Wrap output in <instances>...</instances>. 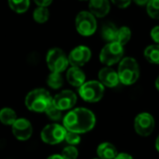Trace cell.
Listing matches in <instances>:
<instances>
[{
  "label": "cell",
  "instance_id": "cell-2",
  "mask_svg": "<svg viewBox=\"0 0 159 159\" xmlns=\"http://www.w3.org/2000/svg\"><path fill=\"white\" fill-rule=\"evenodd\" d=\"M52 103V98L45 89L39 88L29 92L25 98V106L29 111L35 112H45Z\"/></svg>",
  "mask_w": 159,
  "mask_h": 159
},
{
  "label": "cell",
  "instance_id": "cell-15",
  "mask_svg": "<svg viewBox=\"0 0 159 159\" xmlns=\"http://www.w3.org/2000/svg\"><path fill=\"white\" fill-rule=\"evenodd\" d=\"M67 82L75 87H81L85 83V74L80 67L71 66L66 72Z\"/></svg>",
  "mask_w": 159,
  "mask_h": 159
},
{
  "label": "cell",
  "instance_id": "cell-8",
  "mask_svg": "<svg viewBox=\"0 0 159 159\" xmlns=\"http://www.w3.org/2000/svg\"><path fill=\"white\" fill-rule=\"evenodd\" d=\"M66 133V130L63 125L59 124H50L42 129L40 136L43 142L50 145H54L65 139Z\"/></svg>",
  "mask_w": 159,
  "mask_h": 159
},
{
  "label": "cell",
  "instance_id": "cell-21",
  "mask_svg": "<svg viewBox=\"0 0 159 159\" xmlns=\"http://www.w3.org/2000/svg\"><path fill=\"white\" fill-rule=\"evenodd\" d=\"M131 36H132V33H131L130 28L127 26H122L117 31L115 42L119 43L120 45H122L124 47V45H125L130 40Z\"/></svg>",
  "mask_w": 159,
  "mask_h": 159
},
{
  "label": "cell",
  "instance_id": "cell-24",
  "mask_svg": "<svg viewBox=\"0 0 159 159\" xmlns=\"http://www.w3.org/2000/svg\"><path fill=\"white\" fill-rule=\"evenodd\" d=\"M147 14L154 20H159V0H150L146 5Z\"/></svg>",
  "mask_w": 159,
  "mask_h": 159
},
{
  "label": "cell",
  "instance_id": "cell-28",
  "mask_svg": "<svg viewBox=\"0 0 159 159\" xmlns=\"http://www.w3.org/2000/svg\"><path fill=\"white\" fill-rule=\"evenodd\" d=\"M132 0H111V2L120 9H125L131 4Z\"/></svg>",
  "mask_w": 159,
  "mask_h": 159
},
{
  "label": "cell",
  "instance_id": "cell-36",
  "mask_svg": "<svg viewBox=\"0 0 159 159\" xmlns=\"http://www.w3.org/2000/svg\"><path fill=\"white\" fill-rule=\"evenodd\" d=\"M95 159H98V158H95Z\"/></svg>",
  "mask_w": 159,
  "mask_h": 159
},
{
  "label": "cell",
  "instance_id": "cell-5",
  "mask_svg": "<svg viewBox=\"0 0 159 159\" xmlns=\"http://www.w3.org/2000/svg\"><path fill=\"white\" fill-rule=\"evenodd\" d=\"M75 26L79 34L84 37H89L97 30V21L91 12L81 11L76 17Z\"/></svg>",
  "mask_w": 159,
  "mask_h": 159
},
{
  "label": "cell",
  "instance_id": "cell-29",
  "mask_svg": "<svg viewBox=\"0 0 159 159\" xmlns=\"http://www.w3.org/2000/svg\"><path fill=\"white\" fill-rule=\"evenodd\" d=\"M150 35H151L152 39L156 44L159 45V25H155L154 27H152V30H151Z\"/></svg>",
  "mask_w": 159,
  "mask_h": 159
},
{
  "label": "cell",
  "instance_id": "cell-32",
  "mask_svg": "<svg viewBox=\"0 0 159 159\" xmlns=\"http://www.w3.org/2000/svg\"><path fill=\"white\" fill-rule=\"evenodd\" d=\"M133 1H134V3H135L137 6L144 7V6H146V5L149 3L150 0H133Z\"/></svg>",
  "mask_w": 159,
  "mask_h": 159
},
{
  "label": "cell",
  "instance_id": "cell-10",
  "mask_svg": "<svg viewBox=\"0 0 159 159\" xmlns=\"http://www.w3.org/2000/svg\"><path fill=\"white\" fill-rule=\"evenodd\" d=\"M91 51L88 47L86 46H78L74 48L67 59H68V64H70L74 67H81L84 66L91 58Z\"/></svg>",
  "mask_w": 159,
  "mask_h": 159
},
{
  "label": "cell",
  "instance_id": "cell-6",
  "mask_svg": "<svg viewBox=\"0 0 159 159\" xmlns=\"http://www.w3.org/2000/svg\"><path fill=\"white\" fill-rule=\"evenodd\" d=\"M124 55V47L117 42L106 44L100 52L99 59L106 66H112L118 63Z\"/></svg>",
  "mask_w": 159,
  "mask_h": 159
},
{
  "label": "cell",
  "instance_id": "cell-11",
  "mask_svg": "<svg viewBox=\"0 0 159 159\" xmlns=\"http://www.w3.org/2000/svg\"><path fill=\"white\" fill-rule=\"evenodd\" d=\"M77 102V96L70 90H64L52 98V104L61 111L71 109Z\"/></svg>",
  "mask_w": 159,
  "mask_h": 159
},
{
  "label": "cell",
  "instance_id": "cell-14",
  "mask_svg": "<svg viewBox=\"0 0 159 159\" xmlns=\"http://www.w3.org/2000/svg\"><path fill=\"white\" fill-rule=\"evenodd\" d=\"M89 10L94 16L103 18L109 14L111 5L109 0H89Z\"/></svg>",
  "mask_w": 159,
  "mask_h": 159
},
{
  "label": "cell",
  "instance_id": "cell-27",
  "mask_svg": "<svg viewBox=\"0 0 159 159\" xmlns=\"http://www.w3.org/2000/svg\"><path fill=\"white\" fill-rule=\"evenodd\" d=\"M65 140L69 145L74 146V145H77L81 142V137H80V134L70 132V131H66V136H65Z\"/></svg>",
  "mask_w": 159,
  "mask_h": 159
},
{
  "label": "cell",
  "instance_id": "cell-25",
  "mask_svg": "<svg viewBox=\"0 0 159 159\" xmlns=\"http://www.w3.org/2000/svg\"><path fill=\"white\" fill-rule=\"evenodd\" d=\"M45 113L51 120H53V121H58L62 118V111L58 110L52 103L45 111Z\"/></svg>",
  "mask_w": 159,
  "mask_h": 159
},
{
  "label": "cell",
  "instance_id": "cell-37",
  "mask_svg": "<svg viewBox=\"0 0 159 159\" xmlns=\"http://www.w3.org/2000/svg\"><path fill=\"white\" fill-rule=\"evenodd\" d=\"M83 1H84V0H83Z\"/></svg>",
  "mask_w": 159,
  "mask_h": 159
},
{
  "label": "cell",
  "instance_id": "cell-13",
  "mask_svg": "<svg viewBox=\"0 0 159 159\" xmlns=\"http://www.w3.org/2000/svg\"><path fill=\"white\" fill-rule=\"evenodd\" d=\"M98 82L103 86H107L110 88L117 86L120 83L117 72L111 67L101 68L98 72Z\"/></svg>",
  "mask_w": 159,
  "mask_h": 159
},
{
  "label": "cell",
  "instance_id": "cell-7",
  "mask_svg": "<svg viewBox=\"0 0 159 159\" xmlns=\"http://www.w3.org/2000/svg\"><path fill=\"white\" fill-rule=\"evenodd\" d=\"M47 66L51 72L61 73L67 67L68 59L66 53L59 48L51 49L46 56Z\"/></svg>",
  "mask_w": 159,
  "mask_h": 159
},
{
  "label": "cell",
  "instance_id": "cell-23",
  "mask_svg": "<svg viewBox=\"0 0 159 159\" xmlns=\"http://www.w3.org/2000/svg\"><path fill=\"white\" fill-rule=\"evenodd\" d=\"M63 77L60 73L56 72H51L47 79V84L52 89H59L63 85Z\"/></svg>",
  "mask_w": 159,
  "mask_h": 159
},
{
  "label": "cell",
  "instance_id": "cell-22",
  "mask_svg": "<svg viewBox=\"0 0 159 159\" xmlns=\"http://www.w3.org/2000/svg\"><path fill=\"white\" fill-rule=\"evenodd\" d=\"M34 20L39 24H44L49 20L50 12L47 8L44 7H38L33 13Z\"/></svg>",
  "mask_w": 159,
  "mask_h": 159
},
{
  "label": "cell",
  "instance_id": "cell-20",
  "mask_svg": "<svg viewBox=\"0 0 159 159\" xmlns=\"http://www.w3.org/2000/svg\"><path fill=\"white\" fill-rule=\"evenodd\" d=\"M9 5L13 11L17 13H24L29 8L30 0H9Z\"/></svg>",
  "mask_w": 159,
  "mask_h": 159
},
{
  "label": "cell",
  "instance_id": "cell-1",
  "mask_svg": "<svg viewBox=\"0 0 159 159\" xmlns=\"http://www.w3.org/2000/svg\"><path fill=\"white\" fill-rule=\"evenodd\" d=\"M96 116L88 109L77 108L68 111L63 118V126L66 131L77 134L86 133L94 128Z\"/></svg>",
  "mask_w": 159,
  "mask_h": 159
},
{
  "label": "cell",
  "instance_id": "cell-31",
  "mask_svg": "<svg viewBox=\"0 0 159 159\" xmlns=\"http://www.w3.org/2000/svg\"><path fill=\"white\" fill-rule=\"evenodd\" d=\"M114 159H133V157L130 154H128V153L121 152V153H118Z\"/></svg>",
  "mask_w": 159,
  "mask_h": 159
},
{
  "label": "cell",
  "instance_id": "cell-19",
  "mask_svg": "<svg viewBox=\"0 0 159 159\" xmlns=\"http://www.w3.org/2000/svg\"><path fill=\"white\" fill-rule=\"evenodd\" d=\"M17 120L16 112L11 108H4L0 111V122L6 125H12Z\"/></svg>",
  "mask_w": 159,
  "mask_h": 159
},
{
  "label": "cell",
  "instance_id": "cell-9",
  "mask_svg": "<svg viewBox=\"0 0 159 159\" xmlns=\"http://www.w3.org/2000/svg\"><path fill=\"white\" fill-rule=\"evenodd\" d=\"M154 119L148 112H141L138 114L134 121V127L136 132L142 137L150 136L154 128Z\"/></svg>",
  "mask_w": 159,
  "mask_h": 159
},
{
  "label": "cell",
  "instance_id": "cell-3",
  "mask_svg": "<svg viewBox=\"0 0 159 159\" xmlns=\"http://www.w3.org/2000/svg\"><path fill=\"white\" fill-rule=\"evenodd\" d=\"M119 82L125 85L135 84L139 77V66L138 62L132 57H125L121 60L118 67Z\"/></svg>",
  "mask_w": 159,
  "mask_h": 159
},
{
  "label": "cell",
  "instance_id": "cell-30",
  "mask_svg": "<svg viewBox=\"0 0 159 159\" xmlns=\"http://www.w3.org/2000/svg\"><path fill=\"white\" fill-rule=\"evenodd\" d=\"M35 3L39 6V7H44L47 8L48 6H50L52 2V0H34Z\"/></svg>",
  "mask_w": 159,
  "mask_h": 159
},
{
  "label": "cell",
  "instance_id": "cell-4",
  "mask_svg": "<svg viewBox=\"0 0 159 159\" xmlns=\"http://www.w3.org/2000/svg\"><path fill=\"white\" fill-rule=\"evenodd\" d=\"M79 94L84 101L95 103L103 98L104 86L98 81L86 82L81 87H79Z\"/></svg>",
  "mask_w": 159,
  "mask_h": 159
},
{
  "label": "cell",
  "instance_id": "cell-12",
  "mask_svg": "<svg viewBox=\"0 0 159 159\" xmlns=\"http://www.w3.org/2000/svg\"><path fill=\"white\" fill-rule=\"evenodd\" d=\"M12 133L19 140H27L33 133L31 123L25 118H17L12 125Z\"/></svg>",
  "mask_w": 159,
  "mask_h": 159
},
{
  "label": "cell",
  "instance_id": "cell-35",
  "mask_svg": "<svg viewBox=\"0 0 159 159\" xmlns=\"http://www.w3.org/2000/svg\"><path fill=\"white\" fill-rule=\"evenodd\" d=\"M155 87H156V89L159 91V76L157 77L156 81H155Z\"/></svg>",
  "mask_w": 159,
  "mask_h": 159
},
{
  "label": "cell",
  "instance_id": "cell-17",
  "mask_svg": "<svg viewBox=\"0 0 159 159\" xmlns=\"http://www.w3.org/2000/svg\"><path fill=\"white\" fill-rule=\"evenodd\" d=\"M118 28L112 23H106L101 29V36L104 40L110 42H115Z\"/></svg>",
  "mask_w": 159,
  "mask_h": 159
},
{
  "label": "cell",
  "instance_id": "cell-18",
  "mask_svg": "<svg viewBox=\"0 0 159 159\" xmlns=\"http://www.w3.org/2000/svg\"><path fill=\"white\" fill-rule=\"evenodd\" d=\"M144 57L145 59L154 65H159V45L158 44H152L145 48L144 50Z\"/></svg>",
  "mask_w": 159,
  "mask_h": 159
},
{
  "label": "cell",
  "instance_id": "cell-33",
  "mask_svg": "<svg viewBox=\"0 0 159 159\" xmlns=\"http://www.w3.org/2000/svg\"><path fill=\"white\" fill-rule=\"evenodd\" d=\"M47 159H64V158L61 154H52V155L49 156Z\"/></svg>",
  "mask_w": 159,
  "mask_h": 159
},
{
  "label": "cell",
  "instance_id": "cell-34",
  "mask_svg": "<svg viewBox=\"0 0 159 159\" xmlns=\"http://www.w3.org/2000/svg\"><path fill=\"white\" fill-rule=\"evenodd\" d=\"M155 148H156V150L159 152V136L157 137L156 141H155Z\"/></svg>",
  "mask_w": 159,
  "mask_h": 159
},
{
  "label": "cell",
  "instance_id": "cell-26",
  "mask_svg": "<svg viewBox=\"0 0 159 159\" xmlns=\"http://www.w3.org/2000/svg\"><path fill=\"white\" fill-rule=\"evenodd\" d=\"M61 155L63 156L64 159H77L78 155H79V152L76 147L69 145V146L64 148Z\"/></svg>",
  "mask_w": 159,
  "mask_h": 159
},
{
  "label": "cell",
  "instance_id": "cell-16",
  "mask_svg": "<svg viewBox=\"0 0 159 159\" xmlns=\"http://www.w3.org/2000/svg\"><path fill=\"white\" fill-rule=\"evenodd\" d=\"M99 159H114L118 154L116 147L110 142L101 143L97 150Z\"/></svg>",
  "mask_w": 159,
  "mask_h": 159
}]
</instances>
